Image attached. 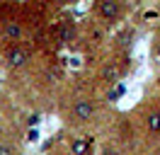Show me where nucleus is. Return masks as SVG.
I'll return each instance as SVG.
<instances>
[{
	"instance_id": "10",
	"label": "nucleus",
	"mask_w": 160,
	"mask_h": 155,
	"mask_svg": "<svg viewBox=\"0 0 160 155\" xmlns=\"http://www.w3.org/2000/svg\"><path fill=\"white\" fill-rule=\"evenodd\" d=\"M39 119H41L39 114H29V116H27V126H29V128H34V126L39 124Z\"/></svg>"
},
{
	"instance_id": "8",
	"label": "nucleus",
	"mask_w": 160,
	"mask_h": 155,
	"mask_svg": "<svg viewBox=\"0 0 160 155\" xmlns=\"http://www.w3.org/2000/svg\"><path fill=\"white\" fill-rule=\"evenodd\" d=\"M133 37H136V32L131 27H126L121 34H117V41H119V46H124V48H129L131 44H133Z\"/></svg>"
},
{
	"instance_id": "12",
	"label": "nucleus",
	"mask_w": 160,
	"mask_h": 155,
	"mask_svg": "<svg viewBox=\"0 0 160 155\" xmlns=\"http://www.w3.org/2000/svg\"><path fill=\"white\" fill-rule=\"evenodd\" d=\"M27 141H29V143L39 141V131H37V128H29V133H27Z\"/></svg>"
},
{
	"instance_id": "6",
	"label": "nucleus",
	"mask_w": 160,
	"mask_h": 155,
	"mask_svg": "<svg viewBox=\"0 0 160 155\" xmlns=\"http://www.w3.org/2000/svg\"><path fill=\"white\" fill-rule=\"evenodd\" d=\"M70 153H73V155H90L92 153V136H85V138H70Z\"/></svg>"
},
{
	"instance_id": "15",
	"label": "nucleus",
	"mask_w": 160,
	"mask_h": 155,
	"mask_svg": "<svg viewBox=\"0 0 160 155\" xmlns=\"http://www.w3.org/2000/svg\"><path fill=\"white\" fill-rule=\"evenodd\" d=\"M153 17H158V12H155V10H148V12H146V19H153Z\"/></svg>"
},
{
	"instance_id": "13",
	"label": "nucleus",
	"mask_w": 160,
	"mask_h": 155,
	"mask_svg": "<svg viewBox=\"0 0 160 155\" xmlns=\"http://www.w3.org/2000/svg\"><path fill=\"white\" fill-rule=\"evenodd\" d=\"M155 61L160 63V37L155 39Z\"/></svg>"
},
{
	"instance_id": "16",
	"label": "nucleus",
	"mask_w": 160,
	"mask_h": 155,
	"mask_svg": "<svg viewBox=\"0 0 160 155\" xmlns=\"http://www.w3.org/2000/svg\"><path fill=\"white\" fill-rule=\"evenodd\" d=\"M158 85H160V80H158Z\"/></svg>"
},
{
	"instance_id": "1",
	"label": "nucleus",
	"mask_w": 160,
	"mask_h": 155,
	"mask_svg": "<svg viewBox=\"0 0 160 155\" xmlns=\"http://www.w3.org/2000/svg\"><path fill=\"white\" fill-rule=\"evenodd\" d=\"M97 114V102L90 97H78L70 107V121L73 124H90Z\"/></svg>"
},
{
	"instance_id": "14",
	"label": "nucleus",
	"mask_w": 160,
	"mask_h": 155,
	"mask_svg": "<svg viewBox=\"0 0 160 155\" xmlns=\"http://www.w3.org/2000/svg\"><path fill=\"white\" fill-rule=\"evenodd\" d=\"M102 155H119V153H117V150H112L109 145H107V148H104V150H102Z\"/></svg>"
},
{
	"instance_id": "2",
	"label": "nucleus",
	"mask_w": 160,
	"mask_h": 155,
	"mask_svg": "<svg viewBox=\"0 0 160 155\" xmlns=\"http://www.w3.org/2000/svg\"><path fill=\"white\" fill-rule=\"evenodd\" d=\"M95 12L100 15L104 22H119L124 17V5L121 2H114V0H100L95 5Z\"/></svg>"
},
{
	"instance_id": "9",
	"label": "nucleus",
	"mask_w": 160,
	"mask_h": 155,
	"mask_svg": "<svg viewBox=\"0 0 160 155\" xmlns=\"http://www.w3.org/2000/svg\"><path fill=\"white\" fill-rule=\"evenodd\" d=\"M0 155H17V150H15V145L0 141Z\"/></svg>"
},
{
	"instance_id": "5",
	"label": "nucleus",
	"mask_w": 160,
	"mask_h": 155,
	"mask_svg": "<svg viewBox=\"0 0 160 155\" xmlns=\"http://www.w3.org/2000/svg\"><path fill=\"white\" fill-rule=\"evenodd\" d=\"M119 78H121V68H119L117 61H107V63L102 66L100 80L104 82V85H114V82H119Z\"/></svg>"
},
{
	"instance_id": "7",
	"label": "nucleus",
	"mask_w": 160,
	"mask_h": 155,
	"mask_svg": "<svg viewBox=\"0 0 160 155\" xmlns=\"http://www.w3.org/2000/svg\"><path fill=\"white\" fill-rule=\"evenodd\" d=\"M146 126H148V131L153 136L160 133V107H153L148 114H146Z\"/></svg>"
},
{
	"instance_id": "11",
	"label": "nucleus",
	"mask_w": 160,
	"mask_h": 155,
	"mask_svg": "<svg viewBox=\"0 0 160 155\" xmlns=\"http://www.w3.org/2000/svg\"><path fill=\"white\" fill-rule=\"evenodd\" d=\"M121 95H124V85L117 87V92H109V95H107V99H109V102H114V99H117V97H121Z\"/></svg>"
},
{
	"instance_id": "4",
	"label": "nucleus",
	"mask_w": 160,
	"mask_h": 155,
	"mask_svg": "<svg viewBox=\"0 0 160 155\" xmlns=\"http://www.w3.org/2000/svg\"><path fill=\"white\" fill-rule=\"evenodd\" d=\"M0 34H2L5 41H12V46H15V44H20L22 34H24V27H22L20 19H5V22H2V29H0Z\"/></svg>"
},
{
	"instance_id": "3",
	"label": "nucleus",
	"mask_w": 160,
	"mask_h": 155,
	"mask_svg": "<svg viewBox=\"0 0 160 155\" xmlns=\"http://www.w3.org/2000/svg\"><path fill=\"white\" fill-rule=\"evenodd\" d=\"M29 56H32V51L24 44H15V46H10L8 48V66L10 68H22L27 61H29Z\"/></svg>"
}]
</instances>
